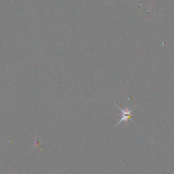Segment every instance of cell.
Wrapping results in <instances>:
<instances>
[{
  "mask_svg": "<svg viewBox=\"0 0 174 174\" xmlns=\"http://www.w3.org/2000/svg\"><path fill=\"white\" fill-rule=\"evenodd\" d=\"M116 106L118 107V109H119V110L120 111L121 115H120V120H119L118 123H117V124L115 125V127H117L118 124H120L122 123H127L129 120H131V122H133L134 124H135V125H137V124L135 123V121H134L133 120V118H132V117H133V112L134 110V109L136 108L137 106H134L133 108H131V109H130L129 107H126V108H121V107L119 106L118 104H117V103H116Z\"/></svg>",
  "mask_w": 174,
  "mask_h": 174,
  "instance_id": "cell-1",
  "label": "cell"
}]
</instances>
